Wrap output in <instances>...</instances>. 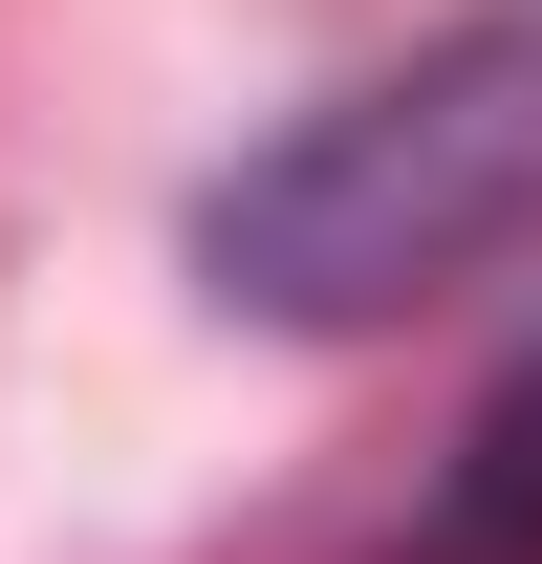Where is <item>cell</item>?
<instances>
[{"label": "cell", "mask_w": 542, "mask_h": 564, "mask_svg": "<svg viewBox=\"0 0 542 564\" xmlns=\"http://www.w3.org/2000/svg\"><path fill=\"white\" fill-rule=\"evenodd\" d=\"M542 217V0H456L412 66L282 109L196 196V282L239 326H412Z\"/></svg>", "instance_id": "cell-1"}, {"label": "cell", "mask_w": 542, "mask_h": 564, "mask_svg": "<svg viewBox=\"0 0 542 564\" xmlns=\"http://www.w3.org/2000/svg\"><path fill=\"white\" fill-rule=\"evenodd\" d=\"M391 564H542V348L456 413V456H434V499H412Z\"/></svg>", "instance_id": "cell-2"}]
</instances>
